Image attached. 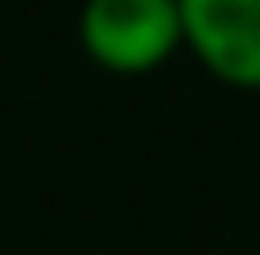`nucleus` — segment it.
Instances as JSON below:
<instances>
[{"label": "nucleus", "mask_w": 260, "mask_h": 255, "mask_svg": "<svg viewBox=\"0 0 260 255\" xmlns=\"http://www.w3.org/2000/svg\"><path fill=\"white\" fill-rule=\"evenodd\" d=\"M80 50L105 75H150L175 50H185L175 0H85Z\"/></svg>", "instance_id": "obj_1"}, {"label": "nucleus", "mask_w": 260, "mask_h": 255, "mask_svg": "<svg viewBox=\"0 0 260 255\" xmlns=\"http://www.w3.org/2000/svg\"><path fill=\"white\" fill-rule=\"evenodd\" d=\"M185 50L230 90H260V0H175Z\"/></svg>", "instance_id": "obj_2"}]
</instances>
